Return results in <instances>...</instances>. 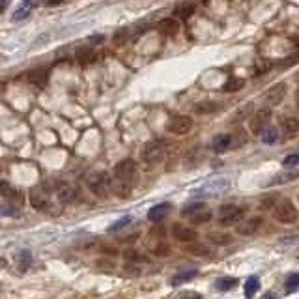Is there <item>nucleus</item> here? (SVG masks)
Here are the masks:
<instances>
[{
  "label": "nucleus",
  "mask_w": 299,
  "mask_h": 299,
  "mask_svg": "<svg viewBox=\"0 0 299 299\" xmlns=\"http://www.w3.org/2000/svg\"><path fill=\"white\" fill-rule=\"evenodd\" d=\"M112 181V193L118 198H129L133 187L137 183V165L133 159H123L114 167V178Z\"/></svg>",
  "instance_id": "nucleus-1"
},
{
  "label": "nucleus",
  "mask_w": 299,
  "mask_h": 299,
  "mask_svg": "<svg viewBox=\"0 0 299 299\" xmlns=\"http://www.w3.org/2000/svg\"><path fill=\"white\" fill-rule=\"evenodd\" d=\"M230 189V179L227 178H215V179H208L206 183H202L200 187H196L193 191V198H217L221 194Z\"/></svg>",
  "instance_id": "nucleus-2"
},
{
  "label": "nucleus",
  "mask_w": 299,
  "mask_h": 299,
  "mask_svg": "<svg viewBox=\"0 0 299 299\" xmlns=\"http://www.w3.org/2000/svg\"><path fill=\"white\" fill-rule=\"evenodd\" d=\"M86 183L90 187V191L94 193L99 198H108L112 193V181L105 170H96L92 174L86 176Z\"/></svg>",
  "instance_id": "nucleus-3"
},
{
  "label": "nucleus",
  "mask_w": 299,
  "mask_h": 299,
  "mask_svg": "<svg viewBox=\"0 0 299 299\" xmlns=\"http://www.w3.org/2000/svg\"><path fill=\"white\" fill-rule=\"evenodd\" d=\"M167 146H168V142L167 141H163V139H157V141L148 142L142 148V152H141L142 161L146 165H156V163H159V161L165 157V154H167Z\"/></svg>",
  "instance_id": "nucleus-4"
},
{
  "label": "nucleus",
  "mask_w": 299,
  "mask_h": 299,
  "mask_svg": "<svg viewBox=\"0 0 299 299\" xmlns=\"http://www.w3.org/2000/svg\"><path fill=\"white\" fill-rule=\"evenodd\" d=\"M28 198H30V204L39 210V211H49V210H54V206L51 202V191L43 183H37L34 185L30 193H28Z\"/></svg>",
  "instance_id": "nucleus-5"
},
{
  "label": "nucleus",
  "mask_w": 299,
  "mask_h": 299,
  "mask_svg": "<svg viewBox=\"0 0 299 299\" xmlns=\"http://www.w3.org/2000/svg\"><path fill=\"white\" fill-rule=\"evenodd\" d=\"M273 219L282 223V225H292L298 221V210L292 200H281V202L273 206Z\"/></svg>",
  "instance_id": "nucleus-6"
},
{
  "label": "nucleus",
  "mask_w": 299,
  "mask_h": 299,
  "mask_svg": "<svg viewBox=\"0 0 299 299\" xmlns=\"http://www.w3.org/2000/svg\"><path fill=\"white\" fill-rule=\"evenodd\" d=\"M243 213H245V210L236 206V204H225V206L219 208V225L230 227V225L238 223L243 217Z\"/></svg>",
  "instance_id": "nucleus-7"
},
{
  "label": "nucleus",
  "mask_w": 299,
  "mask_h": 299,
  "mask_svg": "<svg viewBox=\"0 0 299 299\" xmlns=\"http://www.w3.org/2000/svg\"><path fill=\"white\" fill-rule=\"evenodd\" d=\"M54 194L60 204H73L79 198V191L66 181H54Z\"/></svg>",
  "instance_id": "nucleus-8"
},
{
  "label": "nucleus",
  "mask_w": 299,
  "mask_h": 299,
  "mask_svg": "<svg viewBox=\"0 0 299 299\" xmlns=\"http://www.w3.org/2000/svg\"><path fill=\"white\" fill-rule=\"evenodd\" d=\"M172 238L179 241V243H193L198 239V232L194 228L187 227V225H179V223H174L172 225V230H170Z\"/></svg>",
  "instance_id": "nucleus-9"
},
{
  "label": "nucleus",
  "mask_w": 299,
  "mask_h": 299,
  "mask_svg": "<svg viewBox=\"0 0 299 299\" xmlns=\"http://www.w3.org/2000/svg\"><path fill=\"white\" fill-rule=\"evenodd\" d=\"M284 96H286V84L277 83L275 86H271V88L264 94L262 101H264V105H267V107H277V105H281V101L284 99Z\"/></svg>",
  "instance_id": "nucleus-10"
},
{
  "label": "nucleus",
  "mask_w": 299,
  "mask_h": 299,
  "mask_svg": "<svg viewBox=\"0 0 299 299\" xmlns=\"http://www.w3.org/2000/svg\"><path fill=\"white\" fill-rule=\"evenodd\" d=\"M271 120V110L269 108H260L258 112H254V116L251 118V133L252 135H260V133L267 127Z\"/></svg>",
  "instance_id": "nucleus-11"
},
{
  "label": "nucleus",
  "mask_w": 299,
  "mask_h": 299,
  "mask_svg": "<svg viewBox=\"0 0 299 299\" xmlns=\"http://www.w3.org/2000/svg\"><path fill=\"white\" fill-rule=\"evenodd\" d=\"M191 127H193L191 116H185V114L174 116V118L168 122V131L174 133V135H185V133L191 131Z\"/></svg>",
  "instance_id": "nucleus-12"
},
{
  "label": "nucleus",
  "mask_w": 299,
  "mask_h": 299,
  "mask_svg": "<svg viewBox=\"0 0 299 299\" xmlns=\"http://www.w3.org/2000/svg\"><path fill=\"white\" fill-rule=\"evenodd\" d=\"M0 194H2V198L6 202L10 204L17 202V206H21V202H23V193H21V189L13 187L12 183H8V181H0Z\"/></svg>",
  "instance_id": "nucleus-13"
},
{
  "label": "nucleus",
  "mask_w": 299,
  "mask_h": 299,
  "mask_svg": "<svg viewBox=\"0 0 299 299\" xmlns=\"http://www.w3.org/2000/svg\"><path fill=\"white\" fill-rule=\"evenodd\" d=\"M262 225H264L262 217H251V219L239 223L238 227H236V232H238L239 236H254L262 228Z\"/></svg>",
  "instance_id": "nucleus-14"
},
{
  "label": "nucleus",
  "mask_w": 299,
  "mask_h": 299,
  "mask_svg": "<svg viewBox=\"0 0 299 299\" xmlns=\"http://www.w3.org/2000/svg\"><path fill=\"white\" fill-rule=\"evenodd\" d=\"M170 210H172V206H170L168 202L156 204V206L150 208V211H148V221H152V223H159V221H163V219L170 213Z\"/></svg>",
  "instance_id": "nucleus-15"
},
{
  "label": "nucleus",
  "mask_w": 299,
  "mask_h": 299,
  "mask_svg": "<svg viewBox=\"0 0 299 299\" xmlns=\"http://www.w3.org/2000/svg\"><path fill=\"white\" fill-rule=\"evenodd\" d=\"M156 30L159 32V34H163V36H174V34H178L179 23L176 21V19H172V17H168V19H161V21L156 24Z\"/></svg>",
  "instance_id": "nucleus-16"
},
{
  "label": "nucleus",
  "mask_w": 299,
  "mask_h": 299,
  "mask_svg": "<svg viewBox=\"0 0 299 299\" xmlns=\"http://www.w3.org/2000/svg\"><path fill=\"white\" fill-rule=\"evenodd\" d=\"M223 107H225V103H221V101H200L193 107V110L196 114H215Z\"/></svg>",
  "instance_id": "nucleus-17"
},
{
  "label": "nucleus",
  "mask_w": 299,
  "mask_h": 299,
  "mask_svg": "<svg viewBox=\"0 0 299 299\" xmlns=\"http://www.w3.org/2000/svg\"><path fill=\"white\" fill-rule=\"evenodd\" d=\"M194 10H196L194 4H191V2H181V4H178V6L174 8V15H176V19L187 21L191 15H194Z\"/></svg>",
  "instance_id": "nucleus-18"
},
{
  "label": "nucleus",
  "mask_w": 299,
  "mask_h": 299,
  "mask_svg": "<svg viewBox=\"0 0 299 299\" xmlns=\"http://www.w3.org/2000/svg\"><path fill=\"white\" fill-rule=\"evenodd\" d=\"M232 135H227V133H221V135H217L213 137V141H211V146H213V150L215 152H227L228 148L232 146Z\"/></svg>",
  "instance_id": "nucleus-19"
},
{
  "label": "nucleus",
  "mask_w": 299,
  "mask_h": 299,
  "mask_svg": "<svg viewBox=\"0 0 299 299\" xmlns=\"http://www.w3.org/2000/svg\"><path fill=\"white\" fill-rule=\"evenodd\" d=\"M281 125H282V131H284V137H286L288 141H292V139H296V135L299 131V123L296 118H284L281 122Z\"/></svg>",
  "instance_id": "nucleus-20"
},
{
  "label": "nucleus",
  "mask_w": 299,
  "mask_h": 299,
  "mask_svg": "<svg viewBox=\"0 0 299 299\" xmlns=\"http://www.w3.org/2000/svg\"><path fill=\"white\" fill-rule=\"evenodd\" d=\"M37 6V2H30V0H26V2H23L17 10H15V13H13V21H24L28 15H30V12L34 10Z\"/></svg>",
  "instance_id": "nucleus-21"
},
{
  "label": "nucleus",
  "mask_w": 299,
  "mask_h": 299,
  "mask_svg": "<svg viewBox=\"0 0 299 299\" xmlns=\"http://www.w3.org/2000/svg\"><path fill=\"white\" fill-rule=\"evenodd\" d=\"M196 275H198L196 269H183V271H179V273H176V275L170 279V284H172V286H179V284H183V282L194 279Z\"/></svg>",
  "instance_id": "nucleus-22"
},
{
  "label": "nucleus",
  "mask_w": 299,
  "mask_h": 299,
  "mask_svg": "<svg viewBox=\"0 0 299 299\" xmlns=\"http://www.w3.org/2000/svg\"><path fill=\"white\" fill-rule=\"evenodd\" d=\"M236 284H238L236 277H221L215 281V288L219 292H230L232 288H236Z\"/></svg>",
  "instance_id": "nucleus-23"
},
{
  "label": "nucleus",
  "mask_w": 299,
  "mask_h": 299,
  "mask_svg": "<svg viewBox=\"0 0 299 299\" xmlns=\"http://www.w3.org/2000/svg\"><path fill=\"white\" fill-rule=\"evenodd\" d=\"M260 290V279L256 275H251L247 279V282H245V298L251 299L254 298V294Z\"/></svg>",
  "instance_id": "nucleus-24"
},
{
  "label": "nucleus",
  "mask_w": 299,
  "mask_h": 299,
  "mask_svg": "<svg viewBox=\"0 0 299 299\" xmlns=\"http://www.w3.org/2000/svg\"><path fill=\"white\" fill-rule=\"evenodd\" d=\"M30 83H36L39 86H43V84L47 83V71L45 70H34V71L28 73V77H26Z\"/></svg>",
  "instance_id": "nucleus-25"
},
{
  "label": "nucleus",
  "mask_w": 299,
  "mask_h": 299,
  "mask_svg": "<svg viewBox=\"0 0 299 299\" xmlns=\"http://www.w3.org/2000/svg\"><path fill=\"white\" fill-rule=\"evenodd\" d=\"M208 239L215 245H230L232 243V236L230 234H219V232H211L208 234Z\"/></svg>",
  "instance_id": "nucleus-26"
},
{
  "label": "nucleus",
  "mask_w": 299,
  "mask_h": 299,
  "mask_svg": "<svg viewBox=\"0 0 299 299\" xmlns=\"http://www.w3.org/2000/svg\"><path fill=\"white\" fill-rule=\"evenodd\" d=\"M243 81L238 79V77H230L227 83L223 84V92H228V94H232V92H238L239 88H243Z\"/></svg>",
  "instance_id": "nucleus-27"
},
{
  "label": "nucleus",
  "mask_w": 299,
  "mask_h": 299,
  "mask_svg": "<svg viewBox=\"0 0 299 299\" xmlns=\"http://www.w3.org/2000/svg\"><path fill=\"white\" fill-rule=\"evenodd\" d=\"M0 215H8V217H19L21 215V208L15 206V204L4 202L0 206Z\"/></svg>",
  "instance_id": "nucleus-28"
},
{
  "label": "nucleus",
  "mask_w": 299,
  "mask_h": 299,
  "mask_svg": "<svg viewBox=\"0 0 299 299\" xmlns=\"http://www.w3.org/2000/svg\"><path fill=\"white\" fill-rule=\"evenodd\" d=\"M131 217L129 215H125V217H122V219H118V221H114L110 227L107 228V232L108 234H114V232H120V230H123V228L127 227V225H131Z\"/></svg>",
  "instance_id": "nucleus-29"
},
{
  "label": "nucleus",
  "mask_w": 299,
  "mask_h": 299,
  "mask_svg": "<svg viewBox=\"0 0 299 299\" xmlns=\"http://www.w3.org/2000/svg\"><path fill=\"white\" fill-rule=\"evenodd\" d=\"M260 135H262V142L264 144H275L277 139H279V131H277L275 127H265Z\"/></svg>",
  "instance_id": "nucleus-30"
},
{
  "label": "nucleus",
  "mask_w": 299,
  "mask_h": 299,
  "mask_svg": "<svg viewBox=\"0 0 299 299\" xmlns=\"http://www.w3.org/2000/svg\"><path fill=\"white\" fill-rule=\"evenodd\" d=\"M30 262H32V252L30 251L19 252V267H21V271H26L30 267Z\"/></svg>",
  "instance_id": "nucleus-31"
},
{
  "label": "nucleus",
  "mask_w": 299,
  "mask_h": 299,
  "mask_svg": "<svg viewBox=\"0 0 299 299\" xmlns=\"http://www.w3.org/2000/svg\"><path fill=\"white\" fill-rule=\"evenodd\" d=\"M299 288V275L298 273H290L286 279V292L288 294H294Z\"/></svg>",
  "instance_id": "nucleus-32"
},
{
  "label": "nucleus",
  "mask_w": 299,
  "mask_h": 299,
  "mask_svg": "<svg viewBox=\"0 0 299 299\" xmlns=\"http://www.w3.org/2000/svg\"><path fill=\"white\" fill-rule=\"evenodd\" d=\"M296 178H298V172L294 170V172H290V174H284V176H275V178L271 179L269 183H271V185H275V183H286V181H294Z\"/></svg>",
  "instance_id": "nucleus-33"
},
{
  "label": "nucleus",
  "mask_w": 299,
  "mask_h": 299,
  "mask_svg": "<svg viewBox=\"0 0 299 299\" xmlns=\"http://www.w3.org/2000/svg\"><path fill=\"white\" fill-rule=\"evenodd\" d=\"M172 299H202V296L198 292H191V290H185V292H179L178 296H174Z\"/></svg>",
  "instance_id": "nucleus-34"
},
{
  "label": "nucleus",
  "mask_w": 299,
  "mask_h": 299,
  "mask_svg": "<svg viewBox=\"0 0 299 299\" xmlns=\"http://www.w3.org/2000/svg\"><path fill=\"white\" fill-rule=\"evenodd\" d=\"M284 168H296L299 165V157L298 156H288L284 161H282Z\"/></svg>",
  "instance_id": "nucleus-35"
},
{
  "label": "nucleus",
  "mask_w": 299,
  "mask_h": 299,
  "mask_svg": "<svg viewBox=\"0 0 299 299\" xmlns=\"http://www.w3.org/2000/svg\"><path fill=\"white\" fill-rule=\"evenodd\" d=\"M127 34H129V28H120L118 32L114 34V41L118 43V41H123L125 37H127Z\"/></svg>",
  "instance_id": "nucleus-36"
},
{
  "label": "nucleus",
  "mask_w": 299,
  "mask_h": 299,
  "mask_svg": "<svg viewBox=\"0 0 299 299\" xmlns=\"http://www.w3.org/2000/svg\"><path fill=\"white\" fill-rule=\"evenodd\" d=\"M189 251L194 252V254H198V256H210V254H211L208 249H204V247H191Z\"/></svg>",
  "instance_id": "nucleus-37"
},
{
  "label": "nucleus",
  "mask_w": 299,
  "mask_h": 299,
  "mask_svg": "<svg viewBox=\"0 0 299 299\" xmlns=\"http://www.w3.org/2000/svg\"><path fill=\"white\" fill-rule=\"evenodd\" d=\"M275 200H277V196L275 194H271V196H267V198H265V200H264V208H267V206H269V208H273V204H275Z\"/></svg>",
  "instance_id": "nucleus-38"
},
{
  "label": "nucleus",
  "mask_w": 299,
  "mask_h": 299,
  "mask_svg": "<svg viewBox=\"0 0 299 299\" xmlns=\"http://www.w3.org/2000/svg\"><path fill=\"white\" fill-rule=\"evenodd\" d=\"M62 4V0H49V2H45V6H60Z\"/></svg>",
  "instance_id": "nucleus-39"
},
{
  "label": "nucleus",
  "mask_w": 299,
  "mask_h": 299,
  "mask_svg": "<svg viewBox=\"0 0 299 299\" xmlns=\"http://www.w3.org/2000/svg\"><path fill=\"white\" fill-rule=\"evenodd\" d=\"M6 265H8V260H6V258H2V256H0V269H4V267H6Z\"/></svg>",
  "instance_id": "nucleus-40"
},
{
  "label": "nucleus",
  "mask_w": 299,
  "mask_h": 299,
  "mask_svg": "<svg viewBox=\"0 0 299 299\" xmlns=\"http://www.w3.org/2000/svg\"><path fill=\"white\" fill-rule=\"evenodd\" d=\"M6 8H8V2H0V13L4 12Z\"/></svg>",
  "instance_id": "nucleus-41"
},
{
  "label": "nucleus",
  "mask_w": 299,
  "mask_h": 299,
  "mask_svg": "<svg viewBox=\"0 0 299 299\" xmlns=\"http://www.w3.org/2000/svg\"><path fill=\"white\" fill-rule=\"evenodd\" d=\"M264 299H277V296H275V294H265V296H264Z\"/></svg>",
  "instance_id": "nucleus-42"
},
{
  "label": "nucleus",
  "mask_w": 299,
  "mask_h": 299,
  "mask_svg": "<svg viewBox=\"0 0 299 299\" xmlns=\"http://www.w3.org/2000/svg\"><path fill=\"white\" fill-rule=\"evenodd\" d=\"M4 88H6V84H4V83H0V94L4 92Z\"/></svg>",
  "instance_id": "nucleus-43"
}]
</instances>
